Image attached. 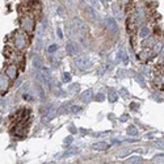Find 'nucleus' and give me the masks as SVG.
<instances>
[{
	"label": "nucleus",
	"instance_id": "1",
	"mask_svg": "<svg viewBox=\"0 0 164 164\" xmlns=\"http://www.w3.org/2000/svg\"><path fill=\"white\" fill-rule=\"evenodd\" d=\"M15 50L17 51H24L26 47L29 46V38L26 36L25 32H15L13 33V38H12Z\"/></svg>",
	"mask_w": 164,
	"mask_h": 164
},
{
	"label": "nucleus",
	"instance_id": "2",
	"mask_svg": "<svg viewBox=\"0 0 164 164\" xmlns=\"http://www.w3.org/2000/svg\"><path fill=\"white\" fill-rule=\"evenodd\" d=\"M20 28L25 33H32L36 28V20L32 15H24L20 17Z\"/></svg>",
	"mask_w": 164,
	"mask_h": 164
},
{
	"label": "nucleus",
	"instance_id": "3",
	"mask_svg": "<svg viewBox=\"0 0 164 164\" xmlns=\"http://www.w3.org/2000/svg\"><path fill=\"white\" fill-rule=\"evenodd\" d=\"M4 74L8 76L11 81L15 80L19 76V66L16 64V63H9V64H7V67L4 68Z\"/></svg>",
	"mask_w": 164,
	"mask_h": 164
},
{
	"label": "nucleus",
	"instance_id": "4",
	"mask_svg": "<svg viewBox=\"0 0 164 164\" xmlns=\"http://www.w3.org/2000/svg\"><path fill=\"white\" fill-rule=\"evenodd\" d=\"M91 64H92L91 59L88 57H85V55H80V57L75 58V66L78 68H80V70L88 68V67H91Z\"/></svg>",
	"mask_w": 164,
	"mask_h": 164
},
{
	"label": "nucleus",
	"instance_id": "5",
	"mask_svg": "<svg viewBox=\"0 0 164 164\" xmlns=\"http://www.w3.org/2000/svg\"><path fill=\"white\" fill-rule=\"evenodd\" d=\"M9 85H11V80L7 75L4 72H0V92L2 93H5V92H8L9 89Z\"/></svg>",
	"mask_w": 164,
	"mask_h": 164
},
{
	"label": "nucleus",
	"instance_id": "6",
	"mask_svg": "<svg viewBox=\"0 0 164 164\" xmlns=\"http://www.w3.org/2000/svg\"><path fill=\"white\" fill-rule=\"evenodd\" d=\"M104 25H105V28L110 33H117V30H118L117 23L113 17H105L104 19Z\"/></svg>",
	"mask_w": 164,
	"mask_h": 164
},
{
	"label": "nucleus",
	"instance_id": "7",
	"mask_svg": "<svg viewBox=\"0 0 164 164\" xmlns=\"http://www.w3.org/2000/svg\"><path fill=\"white\" fill-rule=\"evenodd\" d=\"M66 49H67V53L70 55H75V54L79 53V46L76 45L75 42H68L67 45H66Z\"/></svg>",
	"mask_w": 164,
	"mask_h": 164
},
{
	"label": "nucleus",
	"instance_id": "8",
	"mask_svg": "<svg viewBox=\"0 0 164 164\" xmlns=\"http://www.w3.org/2000/svg\"><path fill=\"white\" fill-rule=\"evenodd\" d=\"M112 11H113V15H114V17H116L117 20H122V19H123V13H122V9L119 8V5H118V4H114L113 7H112Z\"/></svg>",
	"mask_w": 164,
	"mask_h": 164
},
{
	"label": "nucleus",
	"instance_id": "9",
	"mask_svg": "<svg viewBox=\"0 0 164 164\" xmlns=\"http://www.w3.org/2000/svg\"><path fill=\"white\" fill-rule=\"evenodd\" d=\"M108 147H109V145L106 143V142L101 140V142H97V143L92 145V150H97V151H105V150H108Z\"/></svg>",
	"mask_w": 164,
	"mask_h": 164
},
{
	"label": "nucleus",
	"instance_id": "10",
	"mask_svg": "<svg viewBox=\"0 0 164 164\" xmlns=\"http://www.w3.org/2000/svg\"><path fill=\"white\" fill-rule=\"evenodd\" d=\"M72 21H74V24H75V26H76V29H78L79 32H87V26H85V24H84L79 17H75Z\"/></svg>",
	"mask_w": 164,
	"mask_h": 164
},
{
	"label": "nucleus",
	"instance_id": "11",
	"mask_svg": "<svg viewBox=\"0 0 164 164\" xmlns=\"http://www.w3.org/2000/svg\"><path fill=\"white\" fill-rule=\"evenodd\" d=\"M92 95H93V92H92V89H88V91H84L83 93L80 95V100L83 102H89L91 98H92Z\"/></svg>",
	"mask_w": 164,
	"mask_h": 164
},
{
	"label": "nucleus",
	"instance_id": "12",
	"mask_svg": "<svg viewBox=\"0 0 164 164\" xmlns=\"http://www.w3.org/2000/svg\"><path fill=\"white\" fill-rule=\"evenodd\" d=\"M138 36H139V38L146 40V38H149V36H150V29L147 28V26H142V28L139 29V32H138Z\"/></svg>",
	"mask_w": 164,
	"mask_h": 164
},
{
	"label": "nucleus",
	"instance_id": "13",
	"mask_svg": "<svg viewBox=\"0 0 164 164\" xmlns=\"http://www.w3.org/2000/svg\"><path fill=\"white\" fill-rule=\"evenodd\" d=\"M41 75L43 76V79H45L49 84H50V80H51V75H50V70L46 68V67H42L41 68Z\"/></svg>",
	"mask_w": 164,
	"mask_h": 164
},
{
	"label": "nucleus",
	"instance_id": "14",
	"mask_svg": "<svg viewBox=\"0 0 164 164\" xmlns=\"http://www.w3.org/2000/svg\"><path fill=\"white\" fill-rule=\"evenodd\" d=\"M33 67L34 68H42V59L40 57L33 58Z\"/></svg>",
	"mask_w": 164,
	"mask_h": 164
},
{
	"label": "nucleus",
	"instance_id": "15",
	"mask_svg": "<svg viewBox=\"0 0 164 164\" xmlns=\"http://www.w3.org/2000/svg\"><path fill=\"white\" fill-rule=\"evenodd\" d=\"M140 162H142V159L139 156H133V158H130V159H127L125 164H139Z\"/></svg>",
	"mask_w": 164,
	"mask_h": 164
},
{
	"label": "nucleus",
	"instance_id": "16",
	"mask_svg": "<svg viewBox=\"0 0 164 164\" xmlns=\"http://www.w3.org/2000/svg\"><path fill=\"white\" fill-rule=\"evenodd\" d=\"M55 109H50V110H47V113H46V116H45V119H46V121H47V119H49V121H50V119H53L54 117H55Z\"/></svg>",
	"mask_w": 164,
	"mask_h": 164
},
{
	"label": "nucleus",
	"instance_id": "17",
	"mask_svg": "<svg viewBox=\"0 0 164 164\" xmlns=\"http://www.w3.org/2000/svg\"><path fill=\"white\" fill-rule=\"evenodd\" d=\"M68 91L72 92V93H76L78 91H80V85H79V84H71V85L68 87Z\"/></svg>",
	"mask_w": 164,
	"mask_h": 164
},
{
	"label": "nucleus",
	"instance_id": "18",
	"mask_svg": "<svg viewBox=\"0 0 164 164\" xmlns=\"http://www.w3.org/2000/svg\"><path fill=\"white\" fill-rule=\"evenodd\" d=\"M70 80H71L70 72H63V74H62V81H63V83H68Z\"/></svg>",
	"mask_w": 164,
	"mask_h": 164
},
{
	"label": "nucleus",
	"instance_id": "19",
	"mask_svg": "<svg viewBox=\"0 0 164 164\" xmlns=\"http://www.w3.org/2000/svg\"><path fill=\"white\" fill-rule=\"evenodd\" d=\"M117 98H118V96H117V93L114 91H112L110 93H109V100H110V102H116Z\"/></svg>",
	"mask_w": 164,
	"mask_h": 164
},
{
	"label": "nucleus",
	"instance_id": "20",
	"mask_svg": "<svg viewBox=\"0 0 164 164\" xmlns=\"http://www.w3.org/2000/svg\"><path fill=\"white\" fill-rule=\"evenodd\" d=\"M127 134H129V135H136V134H138V130H136L135 126H130V127L127 129Z\"/></svg>",
	"mask_w": 164,
	"mask_h": 164
},
{
	"label": "nucleus",
	"instance_id": "21",
	"mask_svg": "<svg viewBox=\"0 0 164 164\" xmlns=\"http://www.w3.org/2000/svg\"><path fill=\"white\" fill-rule=\"evenodd\" d=\"M70 110L72 112V113H79V112H81V108L79 105H72V106L70 108Z\"/></svg>",
	"mask_w": 164,
	"mask_h": 164
},
{
	"label": "nucleus",
	"instance_id": "22",
	"mask_svg": "<svg viewBox=\"0 0 164 164\" xmlns=\"http://www.w3.org/2000/svg\"><path fill=\"white\" fill-rule=\"evenodd\" d=\"M57 49H58V46H57V45H51V46H49V49H47V53L53 54V53H55V51H57Z\"/></svg>",
	"mask_w": 164,
	"mask_h": 164
},
{
	"label": "nucleus",
	"instance_id": "23",
	"mask_svg": "<svg viewBox=\"0 0 164 164\" xmlns=\"http://www.w3.org/2000/svg\"><path fill=\"white\" fill-rule=\"evenodd\" d=\"M104 98H105V96H104L102 93H97V95H96V100H97V101H102Z\"/></svg>",
	"mask_w": 164,
	"mask_h": 164
},
{
	"label": "nucleus",
	"instance_id": "24",
	"mask_svg": "<svg viewBox=\"0 0 164 164\" xmlns=\"http://www.w3.org/2000/svg\"><path fill=\"white\" fill-rule=\"evenodd\" d=\"M57 34L59 36V38H63V33H62L61 28H58V29H57Z\"/></svg>",
	"mask_w": 164,
	"mask_h": 164
},
{
	"label": "nucleus",
	"instance_id": "25",
	"mask_svg": "<svg viewBox=\"0 0 164 164\" xmlns=\"http://www.w3.org/2000/svg\"><path fill=\"white\" fill-rule=\"evenodd\" d=\"M64 142H66V145H68V142H70V143L72 142V138H71V136H70V138H66V139H64Z\"/></svg>",
	"mask_w": 164,
	"mask_h": 164
},
{
	"label": "nucleus",
	"instance_id": "26",
	"mask_svg": "<svg viewBox=\"0 0 164 164\" xmlns=\"http://www.w3.org/2000/svg\"><path fill=\"white\" fill-rule=\"evenodd\" d=\"M50 164H55V163H50Z\"/></svg>",
	"mask_w": 164,
	"mask_h": 164
}]
</instances>
